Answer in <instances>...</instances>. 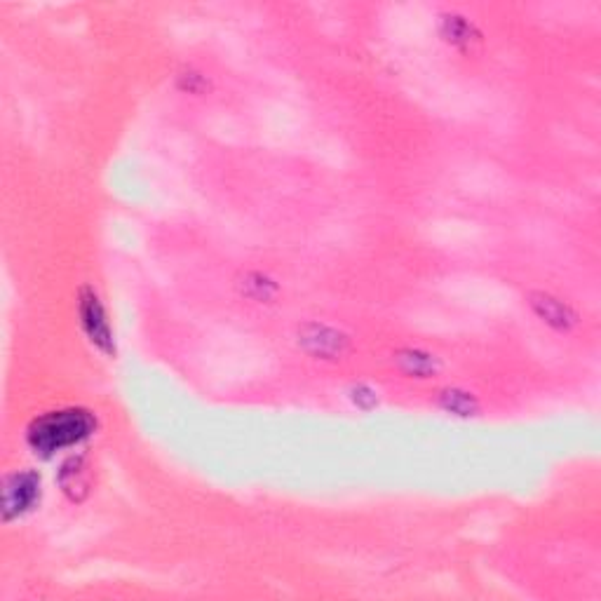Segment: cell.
Instances as JSON below:
<instances>
[{
  "mask_svg": "<svg viewBox=\"0 0 601 601\" xmlns=\"http://www.w3.org/2000/svg\"><path fill=\"white\" fill-rule=\"evenodd\" d=\"M80 317H83V327L94 346L111 353L113 348L111 327H108L104 308H101V303L94 292H85L83 299H80Z\"/></svg>",
  "mask_w": 601,
  "mask_h": 601,
  "instance_id": "3",
  "label": "cell"
},
{
  "mask_svg": "<svg viewBox=\"0 0 601 601\" xmlns=\"http://www.w3.org/2000/svg\"><path fill=\"white\" fill-rule=\"evenodd\" d=\"M40 479L33 472H22V475L10 477L5 482L3 491V510L5 519H12V515L29 510L36 503V496L40 494Z\"/></svg>",
  "mask_w": 601,
  "mask_h": 601,
  "instance_id": "2",
  "label": "cell"
},
{
  "mask_svg": "<svg viewBox=\"0 0 601 601\" xmlns=\"http://www.w3.org/2000/svg\"><path fill=\"white\" fill-rule=\"evenodd\" d=\"M92 428L94 421L87 411H52V414H45L33 421L29 428V444L36 449V454L50 456L54 451H62L83 442Z\"/></svg>",
  "mask_w": 601,
  "mask_h": 601,
  "instance_id": "1",
  "label": "cell"
}]
</instances>
